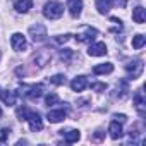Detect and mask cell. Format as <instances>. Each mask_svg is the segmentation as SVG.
Instances as JSON below:
<instances>
[{
	"label": "cell",
	"instance_id": "cell-27",
	"mask_svg": "<svg viewBox=\"0 0 146 146\" xmlns=\"http://www.w3.org/2000/svg\"><path fill=\"white\" fill-rule=\"evenodd\" d=\"M0 132H2V136H0V143H4V141L7 139V136L11 134V129H7V127H5V129H2Z\"/></svg>",
	"mask_w": 146,
	"mask_h": 146
},
{
	"label": "cell",
	"instance_id": "cell-17",
	"mask_svg": "<svg viewBox=\"0 0 146 146\" xmlns=\"http://www.w3.org/2000/svg\"><path fill=\"white\" fill-rule=\"evenodd\" d=\"M33 7V0H17V2L14 4V9L17 11V12H28L29 9Z\"/></svg>",
	"mask_w": 146,
	"mask_h": 146
},
{
	"label": "cell",
	"instance_id": "cell-3",
	"mask_svg": "<svg viewBox=\"0 0 146 146\" xmlns=\"http://www.w3.org/2000/svg\"><path fill=\"white\" fill-rule=\"evenodd\" d=\"M24 120H28L29 122V129L33 131V132H36V131H41L43 129V120H41V115L38 113V112H31V110H28V113H26V119Z\"/></svg>",
	"mask_w": 146,
	"mask_h": 146
},
{
	"label": "cell",
	"instance_id": "cell-30",
	"mask_svg": "<svg viewBox=\"0 0 146 146\" xmlns=\"http://www.w3.org/2000/svg\"><path fill=\"white\" fill-rule=\"evenodd\" d=\"M0 117H2V108H0Z\"/></svg>",
	"mask_w": 146,
	"mask_h": 146
},
{
	"label": "cell",
	"instance_id": "cell-1",
	"mask_svg": "<svg viewBox=\"0 0 146 146\" xmlns=\"http://www.w3.org/2000/svg\"><path fill=\"white\" fill-rule=\"evenodd\" d=\"M64 14V5L58 2V0H50V2L45 4L43 7V16L46 19H58Z\"/></svg>",
	"mask_w": 146,
	"mask_h": 146
},
{
	"label": "cell",
	"instance_id": "cell-9",
	"mask_svg": "<svg viewBox=\"0 0 146 146\" xmlns=\"http://www.w3.org/2000/svg\"><path fill=\"white\" fill-rule=\"evenodd\" d=\"M67 9L72 17H79L83 12V0H67Z\"/></svg>",
	"mask_w": 146,
	"mask_h": 146
},
{
	"label": "cell",
	"instance_id": "cell-26",
	"mask_svg": "<svg viewBox=\"0 0 146 146\" xmlns=\"http://www.w3.org/2000/svg\"><path fill=\"white\" fill-rule=\"evenodd\" d=\"M105 137V132L103 131H96L95 134H93V137H91V141H95V143H98V141H102Z\"/></svg>",
	"mask_w": 146,
	"mask_h": 146
},
{
	"label": "cell",
	"instance_id": "cell-13",
	"mask_svg": "<svg viewBox=\"0 0 146 146\" xmlns=\"http://www.w3.org/2000/svg\"><path fill=\"white\" fill-rule=\"evenodd\" d=\"M88 86V79L84 78V76H78V78H74L72 79V83H70V88H72V91H83L84 88Z\"/></svg>",
	"mask_w": 146,
	"mask_h": 146
},
{
	"label": "cell",
	"instance_id": "cell-2",
	"mask_svg": "<svg viewBox=\"0 0 146 146\" xmlns=\"http://www.w3.org/2000/svg\"><path fill=\"white\" fill-rule=\"evenodd\" d=\"M17 95H19V96H24V98H28V100H31V102H35V100H38V98L43 95V86H41V84L21 86L19 91H17Z\"/></svg>",
	"mask_w": 146,
	"mask_h": 146
},
{
	"label": "cell",
	"instance_id": "cell-24",
	"mask_svg": "<svg viewBox=\"0 0 146 146\" xmlns=\"http://www.w3.org/2000/svg\"><path fill=\"white\" fill-rule=\"evenodd\" d=\"M69 38H70V35H62V36H57V38H55V43H57V45H64V43H67V41H69Z\"/></svg>",
	"mask_w": 146,
	"mask_h": 146
},
{
	"label": "cell",
	"instance_id": "cell-16",
	"mask_svg": "<svg viewBox=\"0 0 146 146\" xmlns=\"http://www.w3.org/2000/svg\"><path fill=\"white\" fill-rule=\"evenodd\" d=\"M0 98H2V102L5 103V105H9V107H12V105H16V93L14 91H0Z\"/></svg>",
	"mask_w": 146,
	"mask_h": 146
},
{
	"label": "cell",
	"instance_id": "cell-21",
	"mask_svg": "<svg viewBox=\"0 0 146 146\" xmlns=\"http://www.w3.org/2000/svg\"><path fill=\"white\" fill-rule=\"evenodd\" d=\"M50 83H52V84L60 86V84H65V83H67V79H65V76H64V74H55V76H52V78H50Z\"/></svg>",
	"mask_w": 146,
	"mask_h": 146
},
{
	"label": "cell",
	"instance_id": "cell-23",
	"mask_svg": "<svg viewBox=\"0 0 146 146\" xmlns=\"http://www.w3.org/2000/svg\"><path fill=\"white\" fill-rule=\"evenodd\" d=\"M45 103L50 107V105H55V103H58V96L55 95V93H52V95H46V98H45Z\"/></svg>",
	"mask_w": 146,
	"mask_h": 146
},
{
	"label": "cell",
	"instance_id": "cell-15",
	"mask_svg": "<svg viewBox=\"0 0 146 146\" xmlns=\"http://www.w3.org/2000/svg\"><path fill=\"white\" fill-rule=\"evenodd\" d=\"M112 70H113V65H112L110 62L98 64V65H95V67H93V72H95L96 76H100V74H110Z\"/></svg>",
	"mask_w": 146,
	"mask_h": 146
},
{
	"label": "cell",
	"instance_id": "cell-25",
	"mask_svg": "<svg viewBox=\"0 0 146 146\" xmlns=\"http://www.w3.org/2000/svg\"><path fill=\"white\" fill-rule=\"evenodd\" d=\"M91 88H93L95 91H100V93H102V91H105V90H107V84H105V83H93V84H91Z\"/></svg>",
	"mask_w": 146,
	"mask_h": 146
},
{
	"label": "cell",
	"instance_id": "cell-18",
	"mask_svg": "<svg viewBox=\"0 0 146 146\" xmlns=\"http://www.w3.org/2000/svg\"><path fill=\"white\" fill-rule=\"evenodd\" d=\"M132 19H134V23H137V24H143L144 21H146V11L139 5V7H136L134 11H132Z\"/></svg>",
	"mask_w": 146,
	"mask_h": 146
},
{
	"label": "cell",
	"instance_id": "cell-10",
	"mask_svg": "<svg viewBox=\"0 0 146 146\" xmlns=\"http://www.w3.org/2000/svg\"><path fill=\"white\" fill-rule=\"evenodd\" d=\"M107 53V45L105 43H93V45H90V48H88V55L90 57H102V55H105Z\"/></svg>",
	"mask_w": 146,
	"mask_h": 146
},
{
	"label": "cell",
	"instance_id": "cell-19",
	"mask_svg": "<svg viewBox=\"0 0 146 146\" xmlns=\"http://www.w3.org/2000/svg\"><path fill=\"white\" fill-rule=\"evenodd\" d=\"M96 9L100 14H108L112 9V0H96Z\"/></svg>",
	"mask_w": 146,
	"mask_h": 146
},
{
	"label": "cell",
	"instance_id": "cell-20",
	"mask_svg": "<svg viewBox=\"0 0 146 146\" xmlns=\"http://www.w3.org/2000/svg\"><path fill=\"white\" fill-rule=\"evenodd\" d=\"M144 43H146V36H144V35H136V36H132V48H134V50H141V48L144 46Z\"/></svg>",
	"mask_w": 146,
	"mask_h": 146
},
{
	"label": "cell",
	"instance_id": "cell-4",
	"mask_svg": "<svg viewBox=\"0 0 146 146\" xmlns=\"http://www.w3.org/2000/svg\"><path fill=\"white\" fill-rule=\"evenodd\" d=\"M29 36L33 38L35 43H41L46 40V28L43 24H35L29 28Z\"/></svg>",
	"mask_w": 146,
	"mask_h": 146
},
{
	"label": "cell",
	"instance_id": "cell-29",
	"mask_svg": "<svg viewBox=\"0 0 146 146\" xmlns=\"http://www.w3.org/2000/svg\"><path fill=\"white\" fill-rule=\"evenodd\" d=\"M125 2H127V0H112V4H115L119 7H125Z\"/></svg>",
	"mask_w": 146,
	"mask_h": 146
},
{
	"label": "cell",
	"instance_id": "cell-7",
	"mask_svg": "<svg viewBox=\"0 0 146 146\" xmlns=\"http://www.w3.org/2000/svg\"><path fill=\"white\" fill-rule=\"evenodd\" d=\"M125 70L129 72L131 79L139 78V76H141V72H143V60H132V62L125 64Z\"/></svg>",
	"mask_w": 146,
	"mask_h": 146
},
{
	"label": "cell",
	"instance_id": "cell-12",
	"mask_svg": "<svg viewBox=\"0 0 146 146\" xmlns=\"http://www.w3.org/2000/svg\"><path fill=\"white\" fill-rule=\"evenodd\" d=\"M108 132H110V137H112V139H115V141L120 139L122 134H124V132H122V124L117 122V120H113V122L108 125Z\"/></svg>",
	"mask_w": 146,
	"mask_h": 146
},
{
	"label": "cell",
	"instance_id": "cell-28",
	"mask_svg": "<svg viewBox=\"0 0 146 146\" xmlns=\"http://www.w3.org/2000/svg\"><path fill=\"white\" fill-rule=\"evenodd\" d=\"M113 119H115L117 122H120V124H124V122L127 120V117H125L124 113H120V115H119V113H115V115H113Z\"/></svg>",
	"mask_w": 146,
	"mask_h": 146
},
{
	"label": "cell",
	"instance_id": "cell-14",
	"mask_svg": "<svg viewBox=\"0 0 146 146\" xmlns=\"http://www.w3.org/2000/svg\"><path fill=\"white\" fill-rule=\"evenodd\" d=\"M60 134L64 136L65 143H78V141H79V137H81L79 131H76V129H69V131H60Z\"/></svg>",
	"mask_w": 146,
	"mask_h": 146
},
{
	"label": "cell",
	"instance_id": "cell-8",
	"mask_svg": "<svg viewBox=\"0 0 146 146\" xmlns=\"http://www.w3.org/2000/svg\"><path fill=\"white\" fill-rule=\"evenodd\" d=\"M134 107H136L137 113H139L141 117H144V113H146V102H144L143 90H139V91L134 95Z\"/></svg>",
	"mask_w": 146,
	"mask_h": 146
},
{
	"label": "cell",
	"instance_id": "cell-5",
	"mask_svg": "<svg viewBox=\"0 0 146 146\" xmlns=\"http://www.w3.org/2000/svg\"><path fill=\"white\" fill-rule=\"evenodd\" d=\"M96 36H98V31H96L95 28L84 26V28H83V33H78V35H76V40H78L79 43H91Z\"/></svg>",
	"mask_w": 146,
	"mask_h": 146
},
{
	"label": "cell",
	"instance_id": "cell-6",
	"mask_svg": "<svg viewBox=\"0 0 146 146\" xmlns=\"http://www.w3.org/2000/svg\"><path fill=\"white\" fill-rule=\"evenodd\" d=\"M11 46H12L16 52H24V50H28L26 36L21 35V33H14V35L11 36Z\"/></svg>",
	"mask_w": 146,
	"mask_h": 146
},
{
	"label": "cell",
	"instance_id": "cell-22",
	"mask_svg": "<svg viewBox=\"0 0 146 146\" xmlns=\"http://www.w3.org/2000/svg\"><path fill=\"white\" fill-rule=\"evenodd\" d=\"M72 57H74V52H72V50H62V52H60V58H62L64 62H69Z\"/></svg>",
	"mask_w": 146,
	"mask_h": 146
},
{
	"label": "cell",
	"instance_id": "cell-11",
	"mask_svg": "<svg viewBox=\"0 0 146 146\" xmlns=\"http://www.w3.org/2000/svg\"><path fill=\"white\" fill-rule=\"evenodd\" d=\"M65 117H67V112H65L64 108H58V110H50V112H48V115H46L48 122H52V124H57V122L64 120Z\"/></svg>",
	"mask_w": 146,
	"mask_h": 146
}]
</instances>
